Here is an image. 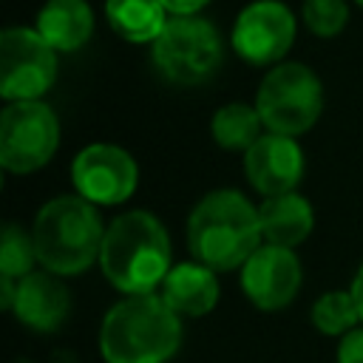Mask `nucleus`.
I'll return each mask as SVG.
<instances>
[{"label":"nucleus","mask_w":363,"mask_h":363,"mask_svg":"<svg viewBox=\"0 0 363 363\" xmlns=\"http://www.w3.org/2000/svg\"><path fill=\"white\" fill-rule=\"evenodd\" d=\"M264 244L258 210L238 190L207 193L187 218V247L193 261L224 272L241 269Z\"/></svg>","instance_id":"nucleus-1"},{"label":"nucleus","mask_w":363,"mask_h":363,"mask_svg":"<svg viewBox=\"0 0 363 363\" xmlns=\"http://www.w3.org/2000/svg\"><path fill=\"white\" fill-rule=\"evenodd\" d=\"M182 343L179 315L156 292L128 295L108 309L99 329L105 363H167Z\"/></svg>","instance_id":"nucleus-2"},{"label":"nucleus","mask_w":363,"mask_h":363,"mask_svg":"<svg viewBox=\"0 0 363 363\" xmlns=\"http://www.w3.org/2000/svg\"><path fill=\"white\" fill-rule=\"evenodd\" d=\"M99 267L125 295L153 292L170 272V238L164 224L145 210L116 216L113 224L105 227Z\"/></svg>","instance_id":"nucleus-3"},{"label":"nucleus","mask_w":363,"mask_h":363,"mask_svg":"<svg viewBox=\"0 0 363 363\" xmlns=\"http://www.w3.org/2000/svg\"><path fill=\"white\" fill-rule=\"evenodd\" d=\"M37 261L54 275H79L102 252L105 227L94 204L82 196H57L31 227Z\"/></svg>","instance_id":"nucleus-4"},{"label":"nucleus","mask_w":363,"mask_h":363,"mask_svg":"<svg viewBox=\"0 0 363 363\" xmlns=\"http://www.w3.org/2000/svg\"><path fill=\"white\" fill-rule=\"evenodd\" d=\"M150 60L167 82L201 85L221 68L224 43L218 28L204 17H170L150 43Z\"/></svg>","instance_id":"nucleus-5"},{"label":"nucleus","mask_w":363,"mask_h":363,"mask_svg":"<svg viewBox=\"0 0 363 363\" xmlns=\"http://www.w3.org/2000/svg\"><path fill=\"white\" fill-rule=\"evenodd\" d=\"M255 108L269 133L298 136L306 133L323 108L320 79L303 62H281L261 79Z\"/></svg>","instance_id":"nucleus-6"},{"label":"nucleus","mask_w":363,"mask_h":363,"mask_svg":"<svg viewBox=\"0 0 363 363\" xmlns=\"http://www.w3.org/2000/svg\"><path fill=\"white\" fill-rule=\"evenodd\" d=\"M60 145V122L40 99L9 102L0 116V164L9 173H34L51 162Z\"/></svg>","instance_id":"nucleus-7"},{"label":"nucleus","mask_w":363,"mask_h":363,"mask_svg":"<svg viewBox=\"0 0 363 363\" xmlns=\"http://www.w3.org/2000/svg\"><path fill=\"white\" fill-rule=\"evenodd\" d=\"M57 79V51L37 28H6L0 34V94L9 102L40 99Z\"/></svg>","instance_id":"nucleus-8"},{"label":"nucleus","mask_w":363,"mask_h":363,"mask_svg":"<svg viewBox=\"0 0 363 363\" xmlns=\"http://www.w3.org/2000/svg\"><path fill=\"white\" fill-rule=\"evenodd\" d=\"M230 43L244 62L272 65L295 43V17L278 0H255L238 11Z\"/></svg>","instance_id":"nucleus-9"},{"label":"nucleus","mask_w":363,"mask_h":363,"mask_svg":"<svg viewBox=\"0 0 363 363\" xmlns=\"http://www.w3.org/2000/svg\"><path fill=\"white\" fill-rule=\"evenodd\" d=\"M71 179L77 196L91 204H119L133 196L139 182V167L133 156L116 145H88L77 153Z\"/></svg>","instance_id":"nucleus-10"},{"label":"nucleus","mask_w":363,"mask_h":363,"mask_svg":"<svg viewBox=\"0 0 363 363\" xmlns=\"http://www.w3.org/2000/svg\"><path fill=\"white\" fill-rule=\"evenodd\" d=\"M241 286L258 309H281L301 289V261L286 247L261 244L241 267Z\"/></svg>","instance_id":"nucleus-11"},{"label":"nucleus","mask_w":363,"mask_h":363,"mask_svg":"<svg viewBox=\"0 0 363 363\" xmlns=\"http://www.w3.org/2000/svg\"><path fill=\"white\" fill-rule=\"evenodd\" d=\"M244 173L267 199L284 196L292 193L303 176V153L292 136L264 133L250 150H244Z\"/></svg>","instance_id":"nucleus-12"},{"label":"nucleus","mask_w":363,"mask_h":363,"mask_svg":"<svg viewBox=\"0 0 363 363\" xmlns=\"http://www.w3.org/2000/svg\"><path fill=\"white\" fill-rule=\"evenodd\" d=\"M71 298L68 289L60 284L54 272H31L23 281H17L11 312L20 323L37 329V332H54L68 318Z\"/></svg>","instance_id":"nucleus-13"},{"label":"nucleus","mask_w":363,"mask_h":363,"mask_svg":"<svg viewBox=\"0 0 363 363\" xmlns=\"http://www.w3.org/2000/svg\"><path fill=\"white\" fill-rule=\"evenodd\" d=\"M167 306L176 315H207L216 301H218V278L216 269L204 267L201 261H184L170 267L167 278L162 281V292H159Z\"/></svg>","instance_id":"nucleus-14"},{"label":"nucleus","mask_w":363,"mask_h":363,"mask_svg":"<svg viewBox=\"0 0 363 363\" xmlns=\"http://www.w3.org/2000/svg\"><path fill=\"white\" fill-rule=\"evenodd\" d=\"M34 28L54 51H77L94 34V11L85 0H45Z\"/></svg>","instance_id":"nucleus-15"},{"label":"nucleus","mask_w":363,"mask_h":363,"mask_svg":"<svg viewBox=\"0 0 363 363\" xmlns=\"http://www.w3.org/2000/svg\"><path fill=\"white\" fill-rule=\"evenodd\" d=\"M258 218H261V233H264V244H275V247H298L315 224V213L309 207V201L303 196L284 193V196H272L258 207Z\"/></svg>","instance_id":"nucleus-16"},{"label":"nucleus","mask_w":363,"mask_h":363,"mask_svg":"<svg viewBox=\"0 0 363 363\" xmlns=\"http://www.w3.org/2000/svg\"><path fill=\"white\" fill-rule=\"evenodd\" d=\"M105 17L128 43H153L170 20L159 0H105Z\"/></svg>","instance_id":"nucleus-17"},{"label":"nucleus","mask_w":363,"mask_h":363,"mask_svg":"<svg viewBox=\"0 0 363 363\" xmlns=\"http://www.w3.org/2000/svg\"><path fill=\"white\" fill-rule=\"evenodd\" d=\"M264 119L255 105L244 102H230L216 111L213 116V139L224 150H250L264 133Z\"/></svg>","instance_id":"nucleus-18"},{"label":"nucleus","mask_w":363,"mask_h":363,"mask_svg":"<svg viewBox=\"0 0 363 363\" xmlns=\"http://www.w3.org/2000/svg\"><path fill=\"white\" fill-rule=\"evenodd\" d=\"M357 320H360V312H357L354 295L343 289L323 292L312 306V323L323 335H346Z\"/></svg>","instance_id":"nucleus-19"},{"label":"nucleus","mask_w":363,"mask_h":363,"mask_svg":"<svg viewBox=\"0 0 363 363\" xmlns=\"http://www.w3.org/2000/svg\"><path fill=\"white\" fill-rule=\"evenodd\" d=\"M34 264H40L34 238L17 224H6L3 238H0V275L23 281L26 275L34 272Z\"/></svg>","instance_id":"nucleus-20"},{"label":"nucleus","mask_w":363,"mask_h":363,"mask_svg":"<svg viewBox=\"0 0 363 363\" xmlns=\"http://www.w3.org/2000/svg\"><path fill=\"white\" fill-rule=\"evenodd\" d=\"M349 20L346 0H306L303 3V23L318 37H335L343 31Z\"/></svg>","instance_id":"nucleus-21"},{"label":"nucleus","mask_w":363,"mask_h":363,"mask_svg":"<svg viewBox=\"0 0 363 363\" xmlns=\"http://www.w3.org/2000/svg\"><path fill=\"white\" fill-rule=\"evenodd\" d=\"M337 363H363V329H352L343 335L337 346Z\"/></svg>","instance_id":"nucleus-22"},{"label":"nucleus","mask_w":363,"mask_h":363,"mask_svg":"<svg viewBox=\"0 0 363 363\" xmlns=\"http://www.w3.org/2000/svg\"><path fill=\"white\" fill-rule=\"evenodd\" d=\"M159 3L167 9L170 17H190V14L201 11L210 0H159Z\"/></svg>","instance_id":"nucleus-23"},{"label":"nucleus","mask_w":363,"mask_h":363,"mask_svg":"<svg viewBox=\"0 0 363 363\" xmlns=\"http://www.w3.org/2000/svg\"><path fill=\"white\" fill-rule=\"evenodd\" d=\"M349 292L354 295V303H357V312H360V320H363V264H360V269H357Z\"/></svg>","instance_id":"nucleus-24"},{"label":"nucleus","mask_w":363,"mask_h":363,"mask_svg":"<svg viewBox=\"0 0 363 363\" xmlns=\"http://www.w3.org/2000/svg\"><path fill=\"white\" fill-rule=\"evenodd\" d=\"M354 3H357V6H363V0H354Z\"/></svg>","instance_id":"nucleus-25"}]
</instances>
